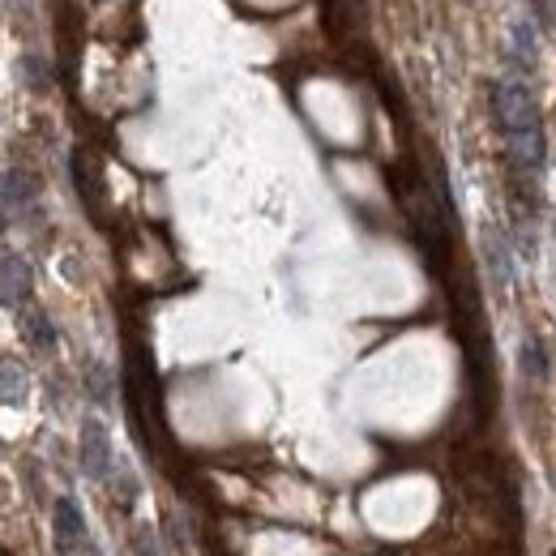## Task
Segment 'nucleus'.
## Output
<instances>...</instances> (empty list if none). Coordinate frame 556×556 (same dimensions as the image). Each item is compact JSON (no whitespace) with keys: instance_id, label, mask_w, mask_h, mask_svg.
<instances>
[{"instance_id":"f257e3e1","label":"nucleus","mask_w":556,"mask_h":556,"mask_svg":"<svg viewBox=\"0 0 556 556\" xmlns=\"http://www.w3.org/2000/svg\"><path fill=\"white\" fill-rule=\"evenodd\" d=\"M492 121L505 138V159L514 180L535 193L540 167H544V129H540V103L522 81H492Z\"/></svg>"},{"instance_id":"f03ea898","label":"nucleus","mask_w":556,"mask_h":556,"mask_svg":"<svg viewBox=\"0 0 556 556\" xmlns=\"http://www.w3.org/2000/svg\"><path fill=\"white\" fill-rule=\"evenodd\" d=\"M52 531H56V553L61 556H99L90 531H86L81 509L73 505V496H61V501H56V509H52Z\"/></svg>"},{"instance_id":"7ed1b4c3","label":"nucleus","mask_w":556,"mask_h":556,"mask_svg":"<svg viewBox=\"0 0 556 556\" xmlns=\"http://www.w3.org/2000/svg\"><path fill=\"white\" fill-rule=\"evenodd\" d=\"M77 454H81V471L90 480H108L112 476V437H108V428L99 419H81Z\"/></svg>"},{"instance_id":"20e7f679","label":"nucleus","mask_w":556,"mask_h":556,"mask_svg":"<svg viewBox=\"0 0 556 556\" xmlns=\"http://www.w3.org/2000/svg\"><path fill=\"white\" fill-rule=\"evenodd\" d=\"M30 287H35V278H30L26 257H17V253H0V304H4V308L26 304V300H30Z\"/></svg>"},{"instance_id":"39448f33","label":"nucleus","mask_w":556,"mask_h":556,"mask_svg":"<svg viewBox=\"0 0 556 556\" xmlns=\"http://www.w3.org/2000/svg\"><path fill=\"white\" fill-rule=\"evenodd\" d=\"M35 198H39V176H30V172H22V167H13V172L0 176V210H4V214L26 210Z\"/></svg>"},{"instance_id":"423d86ee","label":"nucleus","mask_w":556,"mask_h":556,"mask_svg":"<svg viewBox=\"0 0 556 556\" xmlns=\"http://www.w3.org/2000/svg\"><path fill=\"white\" fill-rule=\"evenodd\" d=\"M30 399V377L17 359H0V407H22Z\"/></svg>"},{"instance_id":"0eeeda50","label":"nucleus","mask_w":556,"mask_h":556,"mask_svg":"<svg viewBox=\"0 0 556 556\" xmlns=\"http://www.w3.org/2000/svg\"><path fill=\"white\" fill-rule=\"evenodd\" d=\"M364 22V0H330V26L334 30H355Z\"/></svg>"},{"instance_id":"6e6552de","label":"nucleus","mask_w":556,"mask_h":556,"mask_svg":"<svg viewBox=\"0 0 556 556\" xmlns=\"http://www.w3.org/2000/svg\"><path fill=\"white\" fill-rule=\"evenodd\" d=\"M22 326H26V339H30V343H35V348H39V351L56 348V330H52V321H48V317H39V313H30V317H26Z\"/></svg>"},{"instance_id":"1a4fd4ad","label":"nucleus","mask_w":556,"mask_h":556,"mask_svg":"<svg viewBox=\"0 0 556 556\" xmlns=\"http://www.w3.org/2000/svg\"><path fill=\"white\" fill-rule=\"evenodd\" d=\"M522 372H527V377H540V381L548 377V359H544V348H540L535 339L522 343Z\"/></svg>"},{"instance_id":"9d476101","label":"nucleus","mask_w":556,"mask_h":556,"mask_svg":"<svg viewBox=\"0 0 556 556\" xmlns=\"http://www.w3.org/2000/svg\"><path fill=\"white\" fill-rule=\"evenodd\" d=\"M0 227H4V210H0Z\"/></svg>"}]
</instances>
